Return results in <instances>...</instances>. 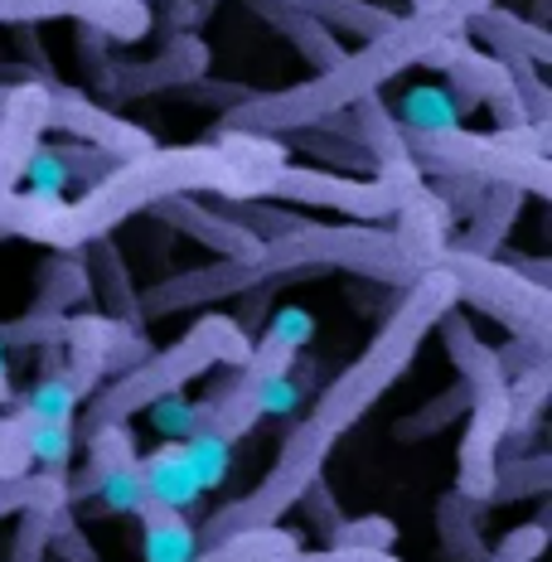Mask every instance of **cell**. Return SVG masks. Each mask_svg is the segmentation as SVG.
I'll use <instances>...</instances> for the list:
<instances>
[{"mask_svg":"<svg viewBox=\"0 0 552 562\" xmlns=\"http://www.w3.org/2000/svg\"><path fill=\"white\" fill-rule=\"evenodd\" d=\"M34 471V456L25 447H10V451H0V480H10V475H30Z\"/></svg>","mask_w":552,"mask_h":562,"instance_id":"cell-44","label":"cell"},{"mask_svg":"<svg viewBox=\"0 0 552 562\" xmlns=\"http://www.w3.org/2000/svg\"><path fill=\"white\" fill-rule=\"evenodd\" d=\"M92 296L88 286V267L78 252H54V262L40 272V296L30 311H49V315H74L83 311V301Z\"/></svg>","mask_w":552,"mask_h":562,"instance_id":"cell-28","label":"cell"},{"mask_svg":"<svg viewBox=\"0 0 552 562\" xmlns=\"http://www.w3.org/2000/svg\"><path fill=\"white\" fill-rule=\"evenodd\" d=\"M407 5H413V10H441L446 0H407Z\"/></svg>","mask_w":552,"mask_h":562,"instance_id":"cell-45","label":"cell"},{"mask_svg":"<svg viewBox=\"0 0 552 562\" xmlns=\"http://www.w3.org/2000/svg\"><path fill=\"white\" fill-rule=\"evenodd\" d=\"M509 78H514V98L523 102L528 122H552V88L543 83V68L528 58H509Z\"/></svg>","mask_w":552,"mask_h":562,"instance_id":"cell-36","label":"cell"},{"mask_svg":"<svg viewBox=\"0 0 552 562\" xmlns=\"http://www.w3.org/2000/svg\"><path fill=\"white\" fill-rule=\"evenodd\" d=\"M437 335L446 345V359L455 364V379L470 389V403H475V397H504L509 393V373H504V364H499V349L475 335V325H470V315L461 306L441 315Z\"/></svg>","mask_w":552,"mask_h":562,"instance_id":"cell-17","label":"cell"},{"mask_svg":"<svg viewBox=\"0 0 552 562\" xmlns=\"http://www.w3.org/2000/svg\"><path fill=\"white\" fill-rule=\"evenodd\" d=\"M495 0H446L441 10H407L393 25L373 40H363V49L345 54L339 64L320 68L315 78H305L296 88H272V92H248L243 102H233L218 116V132H252V136H291L311 132L325 116L349 112L359 98H373L393 83L397 74L421 64V54L451 30H465V20H475Z\"/></svg>","mask_w":552,"mask_h":562,"instance_id":"cell-3","label":"cell"},{"mask_svg":"<svg viewBox=\"0 0 552 562\" xmlns=\"http://www.w3.org/2000/svg\"><path fill=\"white\" fill-rule=\"evenodd\" d=\"M267 252L277 257L281 267H301V272H349L359 281H373V286H413L421 277V267L397 248L393 228L387 224H320V218L301 214L286 233H277L267 243Z\"/></svg>","mask_w":552,"mask_h":562,"instance_id":"cell-6","label":"cell"},{"mask_svg":"<svg viewBox=\"0 0 552 562\" xmlns=\"http://www.w3.org/2000/svg\"><path fill=\"white\" fill-rule=\"evenodd\" d=\"M0 379H5V349H0Z\"/></svg>","mask_w":552,"mask_h":562,"instance_id":"cell-48","label":"cell"},{"mask_svg":"<svg viewBox=\"0 0 552 562\" xmlns=\"http://www.w3.org/2000/svg\"><path fill=\"white\" fill-rule=\"evenodd\" d=\"M248 355H252V335L243 330L233 315H223V311L204 315V321H194L174 345L150 349L140 364L112 373V379L88 397V413L74 422V437H83L92 427H112V422H132L136 413L156 407L160 397H180L214 364L238 369Z\"/></svg>","mask_w":552,"mask_h":562,"instance_id":"cell-4","label":"cell"},{"mask_svg":"<svg viewBox=\"0 0 552 562\" xmlns=\"http://www.w3.org/2000/svg\"><path fill=\"white\" fill-rule=\"evenodd\" d=\"M548 132L552 122H528L519 132H470V126H446V132H403L421 175H465L480 184H514V190L548 199L552 166H548Z\"/></svg>","mask_w":552,"mask_h":562,"instance_id":"cell-5","label":"cell"},{"mask_svg":"<svg viewBox=\"0 0 552 562\" xmlns=\"http://www.w3.org/2000/svg\"><path fill=\"white\" fill-rule=\"evenodd\" d=\"M267 199L296 209H325V214H339L349 224H387L397 209L393 190L379 175H339L320 166H291V160L277 170Z\"/></svg>","mask_w":552,"mask_h":562,"instance_id":"cell-9","label":"cell"},{"mask_svg":"<svg viewBox=\"0 0 552 562\" xmlns=\"http://www.w3.org/2000/svg\"><path fill=\"white\" fill-rule=\"evenodd\" d=\"M78 64L88 74V88H98L102 98H112V78H116V54L108 49V34L78 25Z\"/></svg>","mask_w":552,"mask_h":562,"instance_id":"cell-37","label":"cell"},{"mask_svg":"<svg viewBox=\"0 0 552 562\" xmlns=\"http://www.w3.org/2000/svg\"><path fill=\"white\" fill-rule=\"evenodd\" d=\"M5 98H10V83H0V108H5Z\"/></svg>","mask_w":552,"mask_h":562,"instance_id":"cell-47","label":"cell"},{"mask_svg":"<svg viewBox=\"0 0 552 562\" xmlns=\"http://www.w3.org/2000/svg\"><path fill=\"white\" fill-rule=\"evenodd\" d=\"M286 562H397V553H359V548H335L325 543L320 553H296Z\"/></svg>","mask_w":552,"mask_h":562,"instance_id":"cell-42","label":"cell"},{"mask_svg":"<svg viewBox=\"0 0 552 562\" xmlns=\"http://www.w3.org/2000/svg\"><path fill=\"white\" fill-rule=\"evenodd\" d=\"M455 281V306H470L475 315L495 321L509 335H548L552 339V286L528 281L519 267L504 257H470L446 243L441 262Z\"/></svg>","mask_w":552,"mask_h":562,"instance_id":"cell-7","label":"cell"},{"mask_svg":"<svg viewBox=\"0 0 552 562\" xmlns=\"http://www.w3.org/2000/svg\"><path fill=\"white\" fill-rule=\"evenodd\" d=\"M40 471H44L40 495L15 514L20 524H15V533H10L5 562H49L54 529L74 514V499H68V465H40Z\"/></svg>","mask_w":552,"mask_h":562,"instance_id":"cell-16","label":"cell"},{"mask_svg":"<svg viewBox=\"0 0 552 562\" xmlns=\"http://www.w3.org/2000/svg\"><path fill=\"white\" fill-rule=\"evenodd\" d=\"M320 272H301V267H281L272 252L262 257H218L209 267H194V272L166 277V281H150L146 291H136V306L140 321H166V315H184V311H204L214 301H233V296H248L257 286H296V281H315Z\"/></svg>","mask_w":552,"mask_h":562,"instance_id":"cell-8","label":"cell"},{"mask_svg":"<svg viewBox=\"0 0 552 562\" xmlns=\"http://www.w3.org/2000/svg\"><path fill=\"white\" fill-rule=\"evenodd\" d=\"M248 5H252V15L262 20V25H272L286 44H296V54L315 68V74H320V68H330V64H339V58L349 54L345 44H339V34H335V30H325L320 20L301 15V10L277 5V0H248Z\"/></svg>","mask_w":552,"mask_h":562,"instance_id":"cell-22","label":"cell"},{"mask_svg":"<svg viewBox=\"0 0 552 562\" xmlns=\"http://www.w3.org/2000/svg\"><path fill=\"white\" fill-rule=\"evenodd\" d=\"M523 190H514V184H485V194H480V204L470 209V224L465 233L451 243V248H461L470 257H499L504 252V238L514 233L523 214Z\"/></svg>","mask_w":552,"mask_h":562,"instance_id":"cell-20","label":"cell"},{"mask_svg":"<svg viewBox=\"0 0 552 562\" xmlns=\"http://www.w3.org/2000/svg\"><path fill=\"white\" fill-rule=\"evenodd\" d=\"M44 92H49V132H58V136L83 140V146H92V150H108L112 160H132V156H140V150L156 146V140L146 136V126L116 116L112 108L92 102L88 92L68 88L64 78L44 83Z\"/></svg>","mask_w":552,"mask_h":562,"instance_id":"cell-10","label":"cell"},{"mask_svg":"<svg viewBox=\"0 0 552 562\" xmlns=\"http://www.w3.org/2000/svg\"><path fill=\"white\" fill-rule=\"evenodd\" d=\"M277 5H291L301 15L320 20L325 30L354 34V40H373V34H383L397 20V10H383L373 0H277Z\"/></svg>","mask_w":552,"mask_h":562,"instance_id":"cell-27","label":"cell"},{"mask_svg":"<svg viewBox=\"0 0 552 562\" xmlns=\"http://www.w3.org/2000/svg\"><path fill=\"white\" fill-rule=\"evenodd\" d=\"M49 558H54V562H102V553H98V548H92V538H88L83 529H78V519H74V514H68V519L54 529Z\"/></svg>","mask_w":552,"mask_h":562,"instance_id":"cell-39","label":"cell"},{"mask_svg":"<svg viewBox=\"0 0 552 562\" xmlns=\"http://www.w3.org/2000/svg\"><path fill=\"white\" fill-rule=\"evenodd\" d=\"M140 485H146V499L170 505V509H184L204 495V485H199V475H194V465H190V456H184L180 441H166L160 451L140 456Z\"/></svg>","mask_w":552,"mask_h":562,"instance_id":"cell-23","label":"cell"},{"mask_svg":"<svg viewBox=\"0 0 552 562\" xmlns=\"http://www.w3.org/2000/svg\"><path fill=\"white\" fill-rule=\"evenodd\" d=\"M485 514H489V505L455 495V490L437 499V533H441V548L455 562H480L485 558Z\"/></svg>","mask_w":552,"mask_h":562,"instance_id":"cell-26","label":"cell"},{"mask_svg":"<svg viewBox=\"0 0 552 562\" xmlns=\"http://www.w3.org/2000/svg\"><path fill=\"white\" fill-rule=\"evenodd\" d=\"M166 34H184V30H194L199 20H204V10L194 5V0H166Z\"/></svg>","mask_w":552,"mask_h":562,"instance_id":"cell-43","label":"cell"},{"mask_svg":"<svg viewBox=\"0 0 552 562\" xmlns=\"http://www.w3.org/2000/svg\"><path fill=\"white\" fill-rule=\"evenodd\" d=\"M49 427L44 417H34L30 407H10V413H0V451H10V447H25L30 451V441L40 437V431Z\"/></svg>","mask_w":552,"mask_h":562,"instance_id":"cell-40","label":"cell"},{"mask_svg":"<svg viewBox=\"0 0 552 562\" xmlns=\"http://www.w3.org/2000/svg\"><path fill=\"white\" fill-rule=\"evenodd\" d=\"M83 252V267H88V286L102 296V315H112L116 325H146L140 321V306H136V286H132V267H126L122 248L112 238H98L88 243Z\"/></svg>","mask_w":552,"mask_h":562,"instance_id":"cell-21","label":"cell"},{"mask_svg":"<svg viewBox=\"0 0 552 562\" xmlns=\"http://www.w3.org/2000/svg\"><path fill=\"white\" fill-rule=\"evenodd\" d=\"M301 553V538L281 524H267V529H243L228 538H214V543H199V553L190 562H286Z\"/></svg>","mask_w":552,"mask_h":562,"instance_id":"cell-24","label":"cell"},{"mask_svg":"<svg viewBox=\"0 0 552 562\" xmlns=\"http://www.w3.org/2000/svg\"><path fill=\"white\" fill-rule=\"evenodd\" d=\"M49 156L58 160V170H64V184H78V194L92 190L98 180H108V170L116 160L108 150H92L83 140H68V146H49Z\"/></svg>","mask_w":552,"mask_h":562,"instance_id":"cell-33","label":"cell"},{"mask_svg":"<svg viewBox=\"0 0 552 562\" xmlns=\"http://www.w3.org/2000/svg\"><path fill=\"white\" fill-rule=\"evenodd\" d=\"M397 126L403 132H446V126H461L455 116H461V108L451 102V92L446 88H413L403 102H397Z\"/></svg>","mask_w":552,"mask_h":562,"instance_id":"cell-31","label":"cell"},{"mask_svg":"<svg viewBox=\"0 0 552 562\" xmlns=\"http://www.w3.org/2000/svg\"><path fill=\"white\" fill-rule=\"evenodd\" d=\"M40 480H44V471H30V475H10V480H0V519H10V514L25 509L30 499L40 495Z\"/></svg>","mask_w":552,"mask_h":562,"instance_id":"cell-41","label":"cell"},{"mask_svg":"<svg viewBox=\"0 0 552 562\" xmlns=\"http://www.w3.org/2000/svg\"><path fill=\"white\" fill-rule=\"evenodd\" d=\"M465 413H470V389H465L461 379H455L451 389H441L437 397H427L417 413H407L393 431H397L403 441H427V437H441L446 427H455V422H461Z\"/></svg>","mask_w":552,"mask_h":562,"instance_id":"cell-30","label":"cell"},{"mask_svg":"<svg viewBox=\"0 0 552 562\" xmlns=\"http://www.w3.org/2000/svg\"><path fill=\"white\" fill-rule=\"evenodd\" d=\"M136 519H140V538H146V562H190L199 553V529L184 519V509L146 499L136 509Z\"/></svg>","mask_w":552,"mask_h":562,"instance_id":"cell-25","label":"cell"},{"mask_svg":"<svg viewBox=\"0 0 552 562\" xmlns=\"http://www.w3.org/2000/svg\"><path fill=\"white\" fill-rule=\"evenodd\" d=\"M296 505L305 509V519H311V529H320L325 533V543H330V533L345 524V514H339V499H335V485L325 475H315L311 485L301 490V499Z\"/></svg>","mask_w":552,"mask_h":562,"instance_id":"cell-38","label":"cell"},{"mask_svg":"<svg viewBox=\"0 0 552 562\" xmlns=\"http://www.w3.org/2000/svg\"><path fill=\"white\" fill-rule=\"evenodd\" d=\"M335 548H359V553H393L397 543V524L387 514H359V519H345L330 533Z\"/></svg>","mask_w":552,"mask_h":562,"instance_id":"cell-34","label":"cell"},{"mask_svg":"<svg viewBox=\"0 0 552 562\" xmlns=\"http://www.w3.org/2000/svg\"><path fill=\"white\" fill-rule=\"evenodd\" d=\"M49 132V92L44 83H10V98L0 108V218L10 199L25 184V170Z\"/></svg>","mask_w":552,"mask_h":562,"instance_id":"cell-13","label":"cell"},{"mask_svg":"<svg viewBox=\"0 0 552 562\" xmlns=\"http://www.w3.org/2000/svg\"><path fill=\"white\" fill-rule=\"evenodd\" d=\"M204 74H209V44L194 30L166 34V44L150 58H140V64H122L116 58L112 98L132 102V98H150V92H180V88L204 83Z\"/></svg>","mask_w":552,"mask_h":562,"instance_id":"cell-14","label":"cell"},{"mask_svg":"<svg viewBox=\"0 0 552 562\" xmlns=\"http://www.w3.org/2000/svg\"><path fill=\"white\" fill-rule=\"evenodd\" d=\"M543 553H548V519H528V524H514L495 548H485L480 562H538Z\"/></svg>","mask_w":552,"mask_h":562,"instance_id":"cell-35","label":"cell"},{"mask_svg":"<svg viewBox=\"0 0 552 562\" xmlns=\"http://www.w3.org/2000/svg\"><path fill=\"white\" fill-rule=\"evenodd\" d=\"M44 20H78L108 34L112 44L146 40L156 15L146 0H0V25H44Z\"/></svg>","mask_w":552,"mask_h":562,"instance_id":"cell-11","label":"cell"},{"mask_svg":"<svg viewBox=\"0 0 552 562\" xmlns=\"http://www.w3.org/2000/svg\"><path fill=\"white\" fill-rule=\"evenodd\" d=\"M441 78L451 83L446 92H451L455 108H461V112L485 108L489 116H495V132H519V126H528L523 102L514 98V78H509V68H504L495 54L475 49V40H465L461 49L446 58Z\"/></svg>","mask_w":552,"mask_h":562,"instance_id":"cell-12","label":"cell"},{"mask_svg":"<svg viewBox=\"0 0 552 562\" xmlns=\"http://www.w3.org/2000/svg\"><path fill=\"white\" fill-rule=\"evenodd\" d=\"M68 315H49V311H25L20 321H0V349H49L64 345Z\"/></svg>","mask_w":552,"mask_h":562,"instance_id":"cell-32","label":"cell"},{"mask_svg":"<svg viewBox=\"0 0 552 562\" xmlns=\"http://www.w3.org/2000/svg\"><path fill=\"white\" fill-rule=\"evenodd\" d=\"M116 339V321L102 311H74L64 330V379L74 383L78 397H92L108 379V355Z\"/></svg>","mask_w":552,"mask_h":562,"instance_id":"cell-18","label":"cell"},{"mask_svg":"<svg viewBox=\"0 0 552 562\" xmlns=\"http://www.w3.org/2000/svg\"><path fill=\"white\" fill-rule=\"evenodd\" d=\"M465 40H480V49L495 54L499 64L528 58V64H552V34L538 20H523L504 5H485L475 20H465Z\"/></svg>","mask_w":552,"mask_h":562,"instance_id":"cell-19","label":"cell"},{"mask_svg":"<svg viewBox=\"0 0 552 562\" xmlns=\"http://www.w3.org/2000/svg\"><path fill=\"white\" fill-rule=\"evenodd\" d=\"M548 490H552V456L548 451L499 456L489 509H495V505H519V499H538V495H548Z\"/></svg>","mask_w":552,"mask_h":562,"instance_id":"cell-29","label":"cell"},{"mask_svg":"<svg viewBox=\"0 0 552 562\" xmlns=\"http://www.w3.org/2000/svg\"><path fill=\"white\" fill-rule=\"evenodd\" d=\"M446 311H455V281L446 267H431L413 286L397 291L393 311L383 315L373 339L359 349V359H349V364L315 393L311 413L281 437L267 475L257 480L248 495L228 499L218 514H209L204 529H199V543H214V538H228L243 529H267V524H281V514L296 509L301 490L311 485L315 475H325V461H330V451L339 447V437H345L354 422L369 417L373 407H379V397L397 389V379L413 369L421 345L437 335Z\"/></svg>","mask_w":552,"mask_h":562,"instance_id":"cell-1","label":"cell"},{"mask_svg":"<svg viewBox=\"0 0 552 562\" xmlns=\"http://www.w3.org/2000/svg\"><path fill=\"white\" fill-rule=\"evenodd\" d=\"M156 224H166L174 233H184L190 243H204L209 252H218V257H262V238H257L252 228H243L238 218L228 214V204H204V194H170V199H160V204H150L146 209Z\"/></svg>","mask_w":552,"mask_h":562,"instance_id":"cell-15","label":"cell"},{"mask_svg":"<svg viewBox=\"0 0 552 562\" xmlns=\"http://www.w3.org/2000/svg\"><path fill=\"white\" fill-rule=\"evenodd\" d=\"M286 160L291 156L277 136L252 132H218V140H199V146H150L132 160H116L108 180H98L78 199L20 190L0 218V233L30 238L49 252H78L98 238H112V228L170 194H214L233 204L267 199Z\"/></svg>","mask_w":552,"mask_h":562,"instance_id":"cell-2","label":"cell"},{"mask_svg":"<svg viewBox=\"0 0 552 562\" xmlns=\"http://www.w3.org/2000/svg\"><path fill=\"white\" fill-rule=\"evenodd\" d=\"M10 403V379H0V407Z\"/></svg>","mask_w":552,"mask_h":562,"instance_id":"cell-46","label":"cell"}]
</instances>
